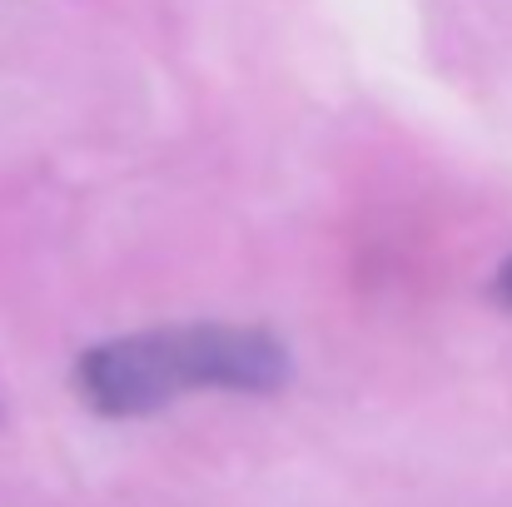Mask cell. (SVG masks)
Returning <instances> with one entry per match:
<instances>
[{"instance_id": "cell-1", "label": "cell", "mask_w": 512, "mask_h": 507, "mask_svg": "<svg viewBox=\"0 0 512 507\" xmlns=\"http://www.w3.org/2000/svg\"><path fill=\"white\" fill-rule=\"evenodd\" d=\"M289 343L254 324H170L80 353L75 393L100 418H150L189 393H279Z\"/></svg>"}, {"instance_id": "cell-2", "label": "cell", "mask_w": 512, "mask_h": 507, "mask_svg": "<svg viewBox=\"0 0 512 507\" xmlns=\"http://www.w3.org/2000/svg\"><path fill=\"white\" fill-rule=\"evenodd\" d=\"M493 299H498V304L512 314V259L498 269V279H493Z\"/></svg>"}]
</instances>
